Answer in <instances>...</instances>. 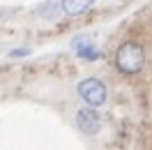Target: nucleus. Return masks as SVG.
Segmentation results:
<instances>
[{
  "label": "nucleus",
  "instance_id": "1",
  "mask_svg": "<svg viewBox=\"0 0 152 150\" xmlns=\"http://www.w3.org/2000/svg\"><path fill=\"white\" fill-rule=\"evenodd\" d=\"M145 65V51L138 42H124L120 44V49L115 51V67L122 72V74L132 76L138 74Z\"/></svg>",
  "mask_w": 152,
  "mask_h": 150
},
{
  "label": "nucleus",
  "instance_id": "2",
  "mask_svg": "<svg viewBox=\"0 0 152 150\" xmlns=\"http://www.w3.org/2000/svg\"><path fill=\"white\" fill-rule=\"evenodd\" d=\"M78 95L88 106H104L106 102V85L99 79H83L78 83Z\"/></svg>",
  "mask_w": 152,
  "mask_h": 150
},
{
  "label": "nucleus",
  "instance_id": "3",
  "mask_svg": "<svg viewBox=\"0 0 152 150\" xmlns=\"http://www.w3.org/2000/svg\"><path fill=\"white\" fill-rule=\"evenodd\" d=\"M76 127L83 134H97L102 129V115L90 106V109H81L76 113Z\"/></svg>",
  "mask_w": 152,
  "mask_h": 150
},
{
  "label": "nucleus",
  "instance_id": "4",
  "mask_svg": "<svg viewBox=\"0 0 152 150\" xmlns=\"http://www.w3.org/2000/svg\"><path fill=\"white\" fill-rule=\"evenodd\" d=\"M74 49H76V53H78V58H86V60H97V58H102V51H99L88 37L74 39Z\"/></svg>",
  "mask_w": 152,
  "mask_h": 150
},
{
  "label": "nucleus",
  "instance_id": "5",
  "mask_svg": "<svg viewBox=\"0 0 152 150\" xmlns=\"http://www.w3.org/2000/svg\"><path fill=\"white\" fill-rule=\"evenodd\" d=\"M92 5H95V0H62V2H60L62 12L69 14V16H78V14H83V12H88Z\"/></svg>",
  "mask_w": 152,
  "mask_h": 150
},
{
  "label": "nucleus",
  "instance_id": "6",
  "mask_svg": "<svg viewBox=\"0 0 152 150\" xmlns=\"http://www.w3.org/2000/svg\"><path fill=\"white\" fill-rule=\"evenodd\" d=\"M30 51L28 49H14V51H12V58H19V56H28Z\"/></svg>",
  "mask_w": 152,
  "mask_h": 150
}]
</instances>
